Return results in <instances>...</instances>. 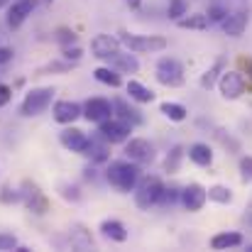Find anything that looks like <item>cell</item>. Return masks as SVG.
<instances>
[{"instance_id": "31", "label": "cell", "mask_w": 252, "mask_h": 252, "mask_svg": "<svg viewBox=\"0 0 252 252\" xmlns=\"http://www.w3.org/2000/svg\"><path fill=\"white\" fill-rule=\"evenodd\" d=\"M59 196L64 198V201H71V203H76V201H81V191H79V186L76 184H59Z\"/></svg>"}, {"instance_id": "43", "label": "cell", "mask_w": 252, "mask_h": 252, "mask_svg": "<svg viewBox=\"0 0 252 252\" xmlns=\"http://www.w3.org/2000/svg\"><path fill=\"white\" fill-rule=\"evenodd\" d=\"M7 62H12V49L10 47H0V66H5Z\"/></svg>"}, {"instance_id": "32", "label": "cell", "mask_w": 252, "mask_h": 252, "mask_svg": "<svg viewBox=\"0 0 252 252\" xmlns=\"http://www.w3.org/2000/svg\"><path fill=\"white\" fill-rule=\"evenodd\" d=\"M84 155H88V157H91L93 162H98V164L108 159V150H105L103 145H98V142H93V140L88 142V150H86Z\"/></svg>"}, {"instance_id": "14", "label": "cell", "mask_w": 252, "mask_h": 252, "mask_svg": "<svg viewBox=\"0 0 252 252\" xmlns=\"http://www.w3.org/2000/svg\"><path fill=\"white\" fill-rule=\"evenodd\" d=\"M59 142L69 150V152H76V155H84L86 150H88V137H86L84 130H79V127H66V130H62V135H59Z\"/></svg>"}, {"instance_id": "33", "label": "cell", "mask_w": 252, "mask_h": 252, "mask_svg": "<svg viewBox=\"0 0 252 252\" xmlns=\"http://www.w3.org/2000/svg\"><path fill=\"white\" fill-rule=\"evenodd\" d=\"M186 12H189V2H186V0H169L167 15L171 20H179V17H184Z\"/></svg>"}, {"instance_id": "38", "label": "cell", "mask_w": 252, "mask_h": 252, "mask_svg": "<svg viewBox=\"0 0 252 252\" xmlns=\"http://www.w3.org/2000/svg\"><path fill=\"white\" fill-rule=\"evenodd\" d=\"M240 179H243L245 184L252 181V157H243V159H240Z\"/></svg>"}, {"instance_id": "1", "label": "cell", "mask_w": 252, "mask_h": 252, "mask_svg": "<svg viewBox=\"0 0 252 252\" xmlns=\"http://www.w3.org/2000/svg\"><path fill=\"white\" fill-rule=\"evenodd\" d=\"M140 176H142L140 164H135V162H130V159H127V162H110V167L105 169V179H108V184L115 186V189L123 191V193L132 191V189L137 186Z\"/></svg>"}, {"instance_id": "41", "label": "cell", "mask_w": 252, "mask_h": 252, "mask_svg": "<svg viewBox=\"0 0 252 252\" xmlns=\"http://www.w3.org/2000/svg\"><path fill=\"white\" fill-rule=\"evenodd\" d=\"M71 64H74V62H54V64L44 66L42 71H69V69H71Z\"/></svg>"}, {"instance_id": "15", "label": "cell", "mask_w": 252, "mask_h": 252, "mask_svg": "<svg viewBox=\"0 0 252 252\" xmlns=\"http://www.w3.org/2000/svg\"><path fill=\"white\" fill-rule=\"evenodd\" d=\"M248 22H250V12H248V10H238V12L225 15V20L220 22V27H223V32H225L228 37H240V34L245 32Z\"/></svg>"}, {"instance_id": "8", "label": "cell", "mask_w": 252, "mask_h": 252, "mask_svg": "<svg viewBox=\"0 0 252 252\" xmlns=\"http://www.w3.org/2000/svg\"><path fill=\"white\" fill-rule=\"evenodd\" d=\"M98 132H100V137L105 140V142H110V145H118V142H125L127 137H130V132H132V125H127L125 120H120V118H108V120H103V123H98Z\"/></svg>"}, {"instance_id": "44", "label": "cell", "mask_w": 252, "mask_h": 252, "mask_svg": "<svg viewBox=\"0 0 252 252\" xmlns=\"http://www.w3.org/2000/svg\"><path fill=\"white\" fill-rule=\"evenodd\" d=\"M125 2H127L130 7H140V2H142V0H125Z\"/></svg>"}, {"instance_id": "46", "label": "cell", "mask_w": 252, "mask_h": 252, "mask_svg": "<svg viewBox=\"0 0 252 252\" xmlns=\"http://www.w3.org/2000/svg\"><path fill=\"white\" fill-rule=\"evenodd\" d=\"M5 5H10V0H0V7H5Z\"/></svg>"}, {"instance_id": "19", "label": "cell", "mask_w": 252, "mask_h": 252, "mask_svg": "<svg viewBox=\"0 0 252 252\" xmlns=\"http://www.w3.org/2000/svg\"><path fill=\"white\" fill-rule=\"evenodd\" d=\"M100 233H103V238H108V240H113V243H125V240H127V228H125L120 220H115V218L103 220V223H100Z\"/></svg>"}, {"instance_id": "26", "label": "cell", "mask_w": 252, "mask_h": 252, "mask_svg": "<svg viewBox=\"0 0 252 252\" xmlns=\"http://www.w3.org/2000/svg\"><path fill=\"white\" fill-rule=\"evenodd\" d=\"M159 113H162L164 118H169V120H174V123H184V120L189 118V110H186L181 103H169V100H164V103L159 105Z\"/></svg>"}, {"instance_id": "7", "label": "cell", "mask_w": 252, "mask_h": 252, "mask_svg": "<svg viewBox=\"0 0 252 252\" xmlns=\"http://www.w3.org/2000/svg\"><path fill=\"white\" fill-rule=\"evenodd\" d=\"M125 157L135 164H150L155 162L157 152H155V145L145 137H127L125 140Z\"/></svg>"}, {"instance_id": "35", "label": "cell", "mask_w": 252, "mask_h": 252, "mask_svg": "<svg viewBox=\"0 0 252 252\" xmlns=\"http://www.w3.org/2000/svg\"><path fill=\"white\" fill-rule=\"evenodd\" d=\"M0 201H2V203H20V201H22V196H20V189L2 186V191H0Z\"/></svg>"}, {"instance_id": "45", "label": "cell", "mask_w": 252, "mask_h": 252, "mask_svg": "<svg viewBox=\"0 0 252 252\" xmlns=\"http://www.w3.org/2000/svg\"><path fill=\"white\" fill-rule=\"evenodd\" d=\"M245 223H248V225H250V228H252V211H250V213H248V216H245Z\"/></svg>"}, {"instance_id": "47", "label": "cell", "mask_w": 252, "mask_h": 252, "mask_svg": "<svg viewBox=\"0 0 252 252\" xmlns=\"http://www.w3.org/2000/svg\"><path fill=\"white\" fill-rule=\"evenodd\" d=\"M248 252H252V245H248Z\"/></svg>"}, {"instance_id": "39", "label": "cell", "mask_w": 252, "mask_h": 252, "mask_svg": "<svg viewBox=\"0 0 252 252\" xmlns=\"http://www.w3.org/2000/svg\"><path fill=\"white\" fill-rule=\"evenodd\" d=\"M206 15H208V20H211V22H223V20H225V15H228V10H225V7H220V5H211Z\"/></svg>"}, {"instance_id": "16", "label": "cell", "mask_w": 252, "mask_h": 252, "mask_svg": "<svg viewBox=\"0 0 252 252\" xmlns=\"http://www.w3.org/2000/svg\"><path fill=\"white\" fill-rule=\"evenodd\" d=\"M52 113H54V120H57V123L71 125L74 120L81 118V105L74 103V100H57L54 108H52Z\"/></svg>"}, {"instance_id": "2", "label": "cell", "mask_w": 252, "mask_h": 252, "mask_svg": "<svg viewBox=\"0 0 252 252\" xmlns=\"http://www.w3.org/2000/svg\"><path fill=\"white\" fill-rule=\"evenodd\" d=\"M120 42L132 52V54H155L167 49V39L157 34H132V32H120Z\"/></svg>"}, {"instance_id": "13", "label": "cell", "mask_w": 252, "mask_h": 252, "mask_svg": "<svg viewBox=\"0 0 252 252\" xmlns=\"http://www.w3.org/2000/svg\"><path fill=\"white\" fill-rule=\"evenodd\" d=\"M34 7H37V0H15V2L7 7V27H10V30L22 27V22L32 15Z\"/></svg>"}, {"instance_id": "23", "label": "cell", "mask_w": 252, "mask_h": 252, "mask_svg": "<svg viewBox=\"0 0 252 252\" xmlns=\"http://www.w3.org/2000/svg\"><path fill=\"white\" fill-rule=\"evenodd\" d=\"M223 69H225V59L220 57V59H216V62H213V66H211V69H206V71H203V76H201V88L211 91L213 86L218 84V79H220Z\"/></svg>"}, {"instance_id": "34", "label": "cell", "mask_w": 252, "mask_h": 252, "mask_svg": "<svg viewBox=\"0 0 252 252\" xmlns=\"http://www.w3.org/2000/svg\"><path fill=\"white\" fill-rule=\"evenodd\" d=\"M62 57H64L66 62H74V64H76V62L84 57V49H81L76 42H74V44H64V47H62Z\"/></svg>"}, {"instance_id": "37", "label": "cell", "mask_w": 252, "mask_h": 252, "mask_svg": "<svg viewBox=\"0 0 252 252\" xmlns=\"http://www.w3.org/2000/svg\"><path fill=\"white\" fill-rule=\"evenodd\" d=\"M216 137H218V140H220V145H223V147H228L230 152H238V150H240V142H238L235 137L225 135V130H216Z\"/></svg>"}, {"instance_id": "29", "label": "cell", "mask_w": 252, "mask_h": 252, "mask_svg": "<svg viewBox=\"0 0 252 252\" xmlns=\"http://www.w3.org/2000/svg\"><path fill=\"white\" fill-rule=\"evenodd\" d=\"M181 159H184V147H181V145H174V147L169 150L167 159H164V171L176 174L179 167H181Z\"/></svg>"}, {"instance_id": "27", "label": "cell", "mask_w": 252, "mask_h": 252, "mask_svg": "<svg viewBox=\"0 0 252 252\" xmlns=\"http://www.w3.org/2000/svg\"><path fill=\"white\" fill-rule=\"evenodd\" d=\"M206 196H208V201H213V203H220V206H228V203H233V191H230L228 186H223V184H216V186L206 189Z\"/></svg>"}, {"instance_id": "22", "label": "cell", "mask_w": 252, "mask_h": 252, "mask_svg": "<svg viewBox=\"0 0 252 252\" xmlns=\"http://www.w3.org/2000/svg\"><path fill=\"white\" fill-rule=\"evenodd\" d=\"M176 25L181 27V30H208V25H211V20H208V15H203V12H196V15H184V17H179L176 20Z\"/></svg>"}, {"instance_id": "12", "label": "cell", "mask_w": 252, "mask_h": 252, "mask_svg": "<svg viewBox=\"0 0 252 252\" xmlns=\"http://www.w3.org/2000/svg\"><path fill=\"white\" fill-rule=\"evenodd\" d=\"M179 201H181V206H184L189 213H196V211H201V208L206 206L208 196H206V189H203L201 184H189L186 189H181Z\"/></svg>"}, {"instance_id": "10", "label": "cell", "mask_w": 252, "mask_h": 252, "mask_svg": "<svg viewBox=\"0 0 252 252\" xmlns=\"http://www.w3.org/2000/svg\"><path fill=\"white\" fill-rule=\"evenodd\" d=\"M81 115H84L88 123H103L108 118H113V103L105 100V98H88L81 108Z\"/></svg>"}, {"instance_id": "18", "label": "cell", "mask_w": 252, "mask_h": 252, "mask_svg": "<svg viewBox=\"0 0 252 252\" xmlns=\"http://www.w3.org/2000/svg\"><path fill=\"white\" fill-rule=\"evenodd\" d=\"M240 245H243V233H235V230H225V233H218L211 238L213 250H233Z\"/></svg>"}, {"instance_id": "17", "label": "cell", "mask_w": 252, "mask_h": 252, "mask_svg": "<svg viewBox=\"0 0 252 252\" xmlns=\"http://www.w3.org/2000/svg\"><path fill=\"white\" fill-rule=\"evenodd\" d=\"M113 115L120 118V120H125V123L132 125V127L142 125V113H140L135 105H127V100H123V98H115V100H113Z\"/></svg>"}, {"instance_id": "20", "label": "cell", "mask_w": 252, "mask_h": 252, "mask_svg": "<svg viewBox=\"0 0 252 252\" xmlns=\"http://www.w3.org/2000/svg\"><path fill=\"white\" fill-rule=\"evenodd\" d=\"M189 159L198 167H211L213 164V150L206 142H193L189 147Z\"/></svg>"}, {"instance_id": "28", "label": "cell", "mask_w": 252, "mask_h": 252, "mask_svg": "<svg viewBox=\"0 0 252 252\" xmlns=\"http://www.w3.org/2000/svg\"><path fill=\"white\" fill-rule=\"evenodd\" d=\"M93 76H95V81H100V84L110 86V88H118V86L123 84L120 74H118L115 69H110V66H98V69L93 71Z\"/></svg>"}, {"instance_id": "6", "label": "cell", "mask_w": 252, "mask_h": 252, "mask_svg": "<svg viewBox=\"0 0 252 252\" xmlns=\"http://www.w3.org/2000/svg\"><path fill=\"white\" fill-rule=\"evenodd\" d=\"M20 196H22V203L27 206V211H32L37 216H44L49 211V198L44 196V191L34 181L25 179L22 186H20Z\"/></svg>"}, {"instance_id": "36", "label": "cell", "mask_w": 252, "mask_h": 252, "mask_svg": "<svg viewBox=\"0 0 252 252\" xmlns=\"http://www.w3.org/2000/svg\"><path fill=\"white\" fill-rule=\"evenodd\" d=\"M54 37H57V42H59L62 47H64V44H74V42H76V32H74V30H69V27H59Z\"/></svg>"}, {"instance_id": "21", "label": "cell", "mask_w": 252, "mask_h": 252, "mask_svg": "<svg viewBox=\"0 0 252 252\" xmlns=\"http://www.w3.org/2000/svg\"><path fill=\"white\" fill-rule=\"evenodd\" d=\"M110 62L115 64V71H123V74H137V71H140V62H137L135 54H123V52H118Z\"/></svg>"}, {"instance_id": "42", "label": "cell", "mask_w": 252, "mask_h": 252, "mask_svg": "<svg viewBox=\"0 0 252 252\" xmlns=\"http://www.w3.org/2000/svg\"><path fill=\"white\" fill-rule=\"evenodd\" d=\"M10 98H12V88H10V86H5V84H0V108H2V105H7V103H10Z\"/></svg>"}, {"instance_id": "5", "label": "cell", "mask_w": 252, "mask_h": 252, "mask_svg": "<svg viewBox=\"0 0 252 252\" xmlns=\"http://www.w3.org/2000/svg\"><path fill=\"white\" fill-rule=\"evenodd\" d=\"M155 71H157V81L162 86H167V88H179V86H184V81H186V74H184L181 62H176L171 57H162L157 62V69Z\"/></svg>"}, {"instance_id": "48", "label": "cell", "mask_w": 252, "mask_h": 252, "mask_svg": "<svg viewBox=\"0 0 252 252\" xmlns=\"http://www.w3.org/2000/svg\"><path fill=\"white\" fill-rule=\"evenodd\" d=\"M250 76H252V66H250Z\"/></svg>"}, {"instance_id": "4", "label": "cell", "mask_w": 252, "mask_h": 252, "mask_svg": "<svg viewBox=\"0 0 252 252\" xmlns=\"http://www.w3.org/2000/svg\"><path fill=\"white\" fill-rule=\"evenodd\" d=\"M162 189H164V184L157 176H145V179L140 176L137 186L132 189L135 191V206L140 211H150L152 206H157V201L162 196Z\"/></svg>"}, {"instance_id": "25", "label": "cell", "mask_w": 252, "mask_h": 252, "mask_svg": "<svg viewBox=\"0 0 252 252\" xmlns=\"http://www.w3.org/2000/svg\"><path fill=\"white\" fill-rule=\"evenodd\" d=\"M125 88H127L130 98L137 100V103H152V100H155V93H152L145 84H140V81H127Z\"/></svg>"}, {"instance_id": "40", "label": "cell", "mask_w": 252, "mask_h": 252, "mask_svg": "<svg viewBox=\"0 0 252 252\" xmlns=\"http://www.w3.org/2000/svg\"><path fill=\"white\" fill-rule=\"evenodd\" d=\"M15 245H17V238L12 233H0V252L15 250Z\"/></svg>"}, {"instance_id": "11", "label": "cell", "mask_w": 252, "mask_h": 252, "mask_svg": "<svg viewBox=\"0 0 252 252\" xmlns=\"http://www.w3.org/2000/svg\"><path fill=\"white\" fill-rule=\"evenodd\" d=\"M91 52H93L95 59L110 62V59L120 52V39H115V37H110V34H95V37L91 39Z\"/></svg>"}, {"instance_id": "49", "label": "cell", "mask_w": 252, "mask_h": 252, "mask_svg": "<svg viewBox=\"0 0 252 252\" xmlns=\"http://www.w3.org/2000/svg\"><path fill=\"white\" fill-rule=\"evenodd\" d=\"M47 2H52V0H47Z\"/></svg>"}, {"instance_id": "30", "label": "cell", "mask_w": 252, "mask_h": 252, "mask_svg": "<svg viewBox=\"0 0 252 252\" xmlns=\"http://www.w3.org/2000/svg\"><path fill=\"white\" fill-rule=\"evenodd\" d=\"M179 196H181V189H176V186H169L167 189V186H164V189H162V196H159L157 203L164 206V208H171V206L179 201Z\"/></svg>"}, {"instance_id": "24", "label": "cell", "mask_w": 252, "mask_h": 252, "mask_svg": "<svg viewBox=\"0 0 252 252\" xmlns=\"http://www.w3.org/2000/svg\"><path fill=\"white\" fill-rule=\"evenodd\" d=\"M69 238H71V248H76V250H93V240H91V235H88V230L84 225H74L69 230Z\"/></svg>"}, {"instance_id": "3", "label": "cell", "mask_w": 252, "mask_h": 252, "mask_svg": "<svg viewBox=\"0 0 252 252\" xmlns=\"http://www.w3.org/2000/svg\"><path fill=\"white\" fill-rule=\"evenodd\" d=\"M54 88L52 86H42V88H32L27 95H25V100H22V105H20V115H25V118H34V115H42L49 105H52V100H54Z\"/></svg>"}, {"instance_id": "9", "label": "cell", "mask_w": 252, "mask_h": 252, "mask_svg": "<svg viewBox=\"0 0 252 252\" xmlns=\"http://www.w3.org/2000/svg\"><path fill=\"white\" fill-rule=\"evenodd\" d=\"M218 88H220V95L225 100H238L243 93H245V79L240 71H228L223 69L220 79H218Z\"/></svg>"}]
</instances>
